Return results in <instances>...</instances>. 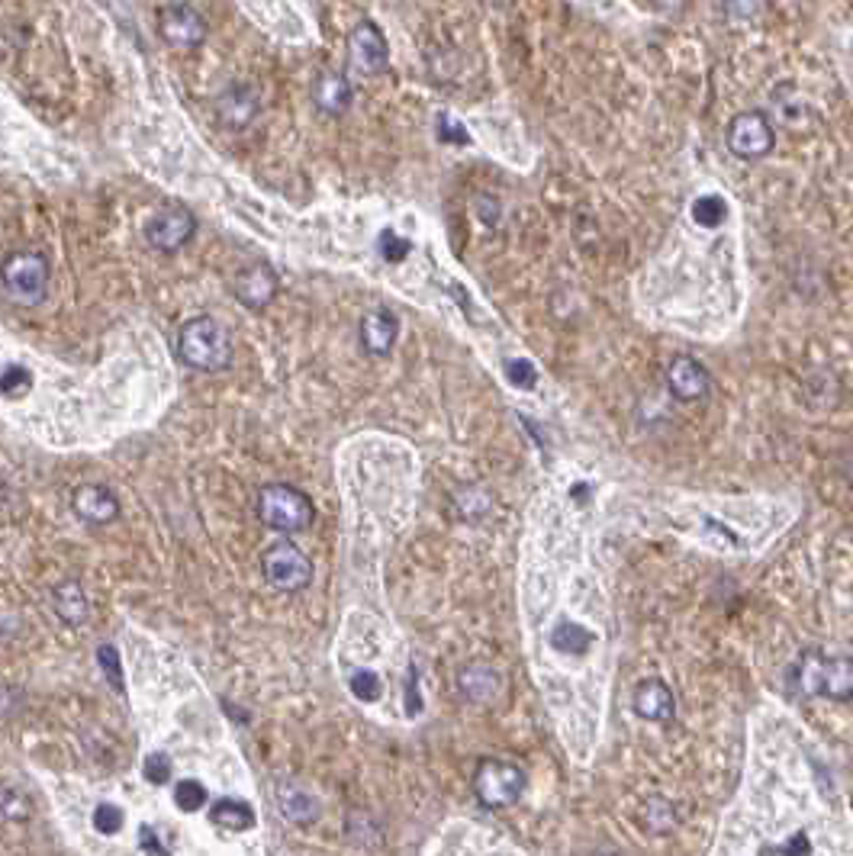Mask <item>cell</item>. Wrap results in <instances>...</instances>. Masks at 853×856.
<instances>
[{"label": "cell", "instance_id": "obj_1", "mask_svg": "<svg viewBox=\"0 0 853 856\" xmlns=\"http://www.w3.org/2000/svg\"><path fill=\"white\" fill-rule=\"evenodd\" d=\"M790 683L802 695L848 702L853 699V660L844 654H802L790 670Z\"/></svg>", "mask_w": 853, "mask_h": 856}, {"label": "cell", "instance_id": "obj_2", "mask_svg": "<svg viewBox=\"0 0 853 856\" xmlns=\"http://www.w3.org/2000/svg\"><path fill=\"white\" fill-rule=\"evenodd\" d=\"M177 351L190 367L217 374V371H226L232 361V339H229L226 326L217 323L213 316H197L180 326Z\"/></svg>", "mask_w": 853, "mask_h": 856}, {"label": "cell", "instance_id": "obj_3", "mask_svg": "<svg viewBox=\"0 0 853 856\" xmlns=\"http://www.w3.org/2000/svg\"><path fill=\"white\" fill-rule=\"evenodd\" d=\"M258 518L278 535H296L313 525L316 509L303 490L290 483H268L258 490Z\"/></svg>", "mask_w": 853, "mask_h": 856}, {"label": "cell", "instance_id": "obj_4", "mask_svg": "<svg viewBox=\"0 0 853 856\" xmlns=\"http://www.w3.org/2000/svg\"><path fill=\"white\" fill-rule=\"evenodd\" d=\"M0 281L10 300L23 306H36L49 290V258L39 251H13L0 265Z\"/></svg>", "mask_w": 853, "mask_h": 856}, {"label": "cell", "instance_id": "obj_5", "mask_svg": "<svg viewBox=\"0 0 853 856\" xmlns=\"http://www.w3.org/2000/svg\"><path fill=\"white\" fill-rule=\"evenodd\" d=\"M525 773L506 760H483L474 773V793L487 808H510L522 799Z\"/></svg>", "mask_w": 853, "mask_h": 856}, {"label": "cell", "instance_id": "obj_6", "mask_svg": "<svg viewBox=\"0 0 853 856\" xmlns=\"http://www.w3.org/2000/svg\"><path fill=\"white\" fill-rule=\"evenodd\" d=\"M261 571L265 579L281 589V593H300L303 586H309L313 579V564L309 558L293 544V541H278L265 551L261 558Z\"/></svg>", "mask_w": 853, "mask_h": 856}, {"label": "cell", "instance_id": "obj_7", "mask_svg": "<svg viewBox=\"0 0 853 856\" xmlns=\"http://www.w3.org/2000/svg\"><path fill=\"white\" fill-rule=\"evenodd\" d=\"M728 149L744 159V162H757L763 155L773 152L776 145V132H773V122L760 110H747V114H738L732 122H728Z\"/></svg>", "mask_w": 853, "mask_h": 856}, {"label": "cell", "instance_id": "obj_8", "mask_svg": "<svg viewBox=\"0 0 853 856\" xmlns=\"http://www.w3.org/2000/svg\"><path fill=\"white\" fill-rule=\"evenodd\" d=\"M159 36L171 49H197L207 39V20L190 3H168L159 10Z\"/></svg>", "mask_w": 853, "mask_h": 856}, {"label": "cell", "instance_id": "obj_9", "mask_svg": "<svg viewBox=\"0 0 853 856\" xmlns=\"http://www.w3.org/2000/svg\"><path fill=\"white\" fill-rule=\"evenodd\" d=\"M197 232V220L190 210L184 207H162L149 216V223L142 228L145 242L155 248V251H177L184 248Z\"/></svg>", "mask_w": 853, "mask_h": 856}, {"label": "cell", "instance_id": "obj_10", "mask_svg": "<svg viewBox=\"0 0 853 856\" xmlns=\"http://www.w3.org/2000/svg\"><path fill=\"white\" fill-rule=\"evenodd\" d=\"M348 56H351V68L364 78L384 74L390 65V52H387V39L384 33L371 23L361 20L351 33H348Z\"/></svg>", "mask_w": 853, "mask_h": 856}, {"label": "cell", "instance_id": "obj_11", "mask_svg": "<svg viewBox=\"0 0 853 856\" xmlns=\"http://www.w3.org/2000/svg\"><path fill=\"white\" fill-rule=\"evenodd\" d=\"M278 274L268 268V265H252V268H242L235 278H232V290H235V300L248 309H265L274 296H278Z\"/></svg>", "mask_w": 853, "mask_h": 856}, {"label": "cell", "instance_id": "obj_12", "mask_svg": "<svg viewBox=\"0 0 853 856\" xmlns=\"http://www.w3.org/2000/svg\"><path fill=\"white\" fill-rule=\"evenodd\" d=\"M258 91L252 84H232L217 101V116L226 129H245L258 116Z\"/></svg>", "mask_w": 853, "mask_h": 856}, {"label": "cell", "instance_id": "obj_13", "mask_svg": "<svg viewBox=\"0 0 853 856\" xmlns=\"http://www.w3.org/2000/svg\"><path fill=\"white\" fill-rule=\"evenodd\" d=\"M74 513L81 515L87 525H107L119 515V500L114 496V490L101 486V483H84L74 490L71 496Z\"/></svg>", "mask_w": 853, "mask_h": 856}, {"label": "cell", "instance_id": "obj_14", "mask_svg": "<svg viewBox=\"0 0 853 856\" xmlns=\"http://www.w3.org/2000/svg\"><path fill=\"white\" fill-rule=\"evenodd\" d=\"M667 384H670L674 397L686 402L702 400V397L709 394V374H705V367H702L699 361H692V357H677V361L670 364Z\"/></svg>", "mask_w": 853, "mask_h": 856}, {"label": "cell", "instance_id": "obj_15", "mask_svg": "<svg viewBox=\"0 0 853 856\" xmlns=\"http://www.w3.org/2000/svg\"><path fill=\"white\" fill-rule=\"evenodd\" d=\"M634 712H638L644 722H670L674 712H677L674 692L661 683V680H644V683L634 689Z\"/></svg>", "mask_w": 853, "mask_h": 856}, {"label": "cell", "instance_id": "obj_16", "mask_svg": "<svg viewBox=\"0 0 853 856\" xmlns=\"http://www.w3.org/2000/svg\"><path fill=\"white\" fill-rule=\"evenodd\" d=\"M399 336V323L394 313H387V309H374V313H367L364 319H361V344H364V351L367 354H387L394 342H397Z\"/></svg>", "mask_w": 853, "mask_h": 856}, {"label": "cell", "instance_id": "obj_17", "mask_svg": "<svg viewBox=\"0 0 853 856\" xmlns=\"http://www.w3.org/2000/svg\"><path fill=\"white\" fill-rule=\"evenodd\" d=\"M313 101L323 114L341 116L351 107V84L339 71H323L313 84Z\"/></svg>", "mask_w": 853, "mask_h": 856}, {"label": "cell", "instance_id": "obj_18", "mask_svg": "<svg viewBox=\"0 0 853 856\" xmlns=\"http://www.w3.org/2000/svg\"><path fill=\"white\" fill-rule=\"evenodd\" d=\"M52 609L56 615L65 622V625H84L87 622V596L81 589L78 579H61L56 589H52Z\"/></svg>", "mask_w": 853, "mask_h": 856}, {"label": "cell", "instance_id": "obj_19", "mask_svg": "<svg viewBox=\"0 0 853 856\" xmlns=\"http://www.w3.org/2000/svg\"><path fill=\"white\" fill-rule=\"evenodd\" d=\"M274 796H278V805H281L287 821H293L296 828H306V824H313V821L319 818V801L313 799L306 789L293 786V783L278 786Z\"/></svg>", "mask_w": 853, "mask_h": 856}, {"label": "cell", "instance_id": "obj_20", "mask_svg": "<svg viewBox=\"0 0 853 856\" xmlns=\"http://www.w3.org/2000/svg\"><path fill=\"white\" fill-rule=\"evenodd\" d=\"M210 821H213L220 831L238 834V831H252V828H255V811H252L248 801L220 799L213 801V808H210Z\"/></svg>", "mask_w": 853, "mask_h": 856}, {"label": "cell", "instance_id": "obj_21", "mask_svg": "<svg viewBox=\"0 0 853 856\" xmlns=\"http://www.w3.org/2000/svg\"><path fill=\"white\" fill-rule=\"evenodd\" d=\"M460 692L470 702H490L500 692V673H493L490 667H467L460 673Z\"/></svg>", "mask_w": 853, "mask_h": 856}, {"label": "cell", "instance_id": "obj_22", "mask_svg": "<svg viewBox=\"0 0 853 856\" xmlns=\"http://www.w3.org/2000/svg\"><path fill=\"white\" fill-rule=\"evenodd\" d=\"M692 220L705 228L722 226V223L728 220V203H725L718 194H705V197H699V200L692 203Z\"/></svg>", "mask_w": 853, "mask_h": 856}, {"label": "cell", "instance_id": "obj_23", "mask_svg": "<svg viewBox=\"0 0 853 856\" xmlns=\"http://www.w3.org/2000/svg\"><path fill=\"white\" fill-rule=\"evenodd\" d=\"M174 805H177L180 811L194 814V811H200V808L207 805V789H203L197 779H184V783L174 786Z\"/></svg>", "mask_w": 853, "mask_h": 856}, {"label": "cell", "instance_id": "obj_24", "mask_svg": "<svg viewBox=\"0 0 853 856\" xmlns=\"http://www.w3.org/2000/svg\"><path fill=\"white\" fill-rule=\"evenodd\" d=\"M0 818H10V821L30 818V799L20 796V793L10 789V786H0Z\"/></svg>", "mask_w": 853, "mask_h": 856}, {"label": "cell", "instance_id": "obj_25", "mask_svg": "<svg viewBox=\"0 0 853 856\" xmlns=\"http://www.w3.org/2000/svg\"><path fill=\"white\" fill-rule=\"evenodd\" d=\"M351 692L361 699V702H377L381 699V677L374 670H358L351 677Z\"/></svg>", "mask_w": 853, "mask_h": 856}, {"label": "cell", "instance_id": "obj_26", "mask_svg": "<svg viewBox=\"0 0 853 856\" xmlns=\"http://www.w3.org/2000/svg\"><path fill=\"white\" fill-rule=\"evenodd\" d=\"M94 828L101 831V834H107V837H114L122 831V811L116 808V805H97V811H94Z\"/></svg>", "mask_w": 853, "mask_h": 856}, {"label": "cell", "instance_id": "obj_27", "mask_svg": "<svg viewBox=\"0 0 853 856\" xmlns=\"http://www.w3.org/2000/svg\"><path fill=\"white\" fill-rule=\"evenodd\" d=\"M97 664L104 667V673H107V680H110L116 692H122V670H119V654H116L114 644H101L97 647Z\"/></svg>", "mask_w": 853, "mask_h": 856}, {"label": "cell", "instance_id": "obj_28", "mask_svg": "<svg viewBox=\"0 0 853 856\" xmlns=\"http://www.w3.org/2000/svg\"><path fill=\"white\" fill-rule=\"evenodd\" d=\"M409 248H412V245H409L406 238H399L394 228H384V232H381V255H384L387 261L399 265V261L409 255Z\"/></svg>", "mask_w": 853, "mask_h": 856}, {"label": "cell", "instance_id": "obj_29", "mask_svg": "<svg viewBox=\"0 0 853 856\" xmlns=\"http://www.w3.org/2000/svg\"><path fill=\"white\" fill-rule=\"evenodd\" d=\"M506 377H510L512 387L528 390V387H535L538 371H535V364H528V361H510V364H506Z\"/></svg>", "mask_w": 853, "mask_h": 856}, {"label": "cell", "instance_id": "obj_30", "mask_svg": "<svg viewBox=\"0 0 853 856\" xmlns=\"http://www.w3.org/2000/svg\"><path fill=\"white\" fill-rule=\"evenodd\" d=\"M145 779H149L152 786L171 783V760L165 753H152V757L145 760Z\"/></svg>", "mask_w": 853, "mask_h": 856}, {"label": "cell", "instance_id": "obj_31", "mask_svg": "<svg viewBox=\"0 0 853 856\" xmlns=\"http://www.w3.org/2000/svg\"><path fill=\"white\" fill-rule=\"evenodd\" d=\"M26 387H30V374H26L23 367H7V371L0 374V394H7V397L20 394V390H26Z\"/></svg>", "mask_w": 853, "mask_h": 856}, {"label": "cell", "instance_id": "obj_32", "mask_svg": "<svg viewBox=\"0 0 853 856\" xmlns=\"http://www.w3.org/2000/svg\"><path fill=\"white\" fill-rule=\"evenodd\" d=\"M722 3H725V13L732 20H753L763 10L767 0H722Z\"/></svg>", "mask_w": 853, "mask_h": 856}, {"label": "cell", "instance_id": "obj_33", "mask_svg": "<svg viewBox=\"0 0 853 856\" xmlns=\"http://www.w3.org/2000/svg\"><path fill=\"white\" fill-rule=\"evenodd\" d=\"M442 139H445V142H457V145H464V142H467L464 126H455L448 116H442Z\"/></svg>", "mask_w": 853, "mask_h": 856}, {"label": "cell", "instance_id": "obj_34", "mask_svg": "<svg viewBox=\"0 0 853 856\" xmlns=\"http://www.w3.org/2000/svg\"><path fill=\"white\" fill-rule=\"evenodd\" d=\"M142 851H155V854H165V847L155 841V834H149V828H142Z\"/></svg>", "mask_w": 853, "mask_h": 856}]
</instances>
